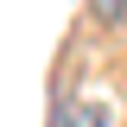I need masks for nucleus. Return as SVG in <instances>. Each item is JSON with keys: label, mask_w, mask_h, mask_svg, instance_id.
Wrapping results in <instances>:
<instances>
[{"label": "nucleus", "mask_w": 127, "mask_h": 127, "mask_svg": "<svg viewBox=\"0 0 127 127\" xmlns=\"http://www.w3.org/2000/svg\"><path fill=\"white\" fill-rule=\"evenodd\" d=\"M89 13H95V19H108V26H114V19H127V0H89Z\"/></svg>", "instance_id": "2"}, {"label": "nucleus", "mask_w": 127, "mask_h": 127, "mask_svg": "<svg viewBox=\"0 0 127 127\" xmlns=\"http://www.w3.org/2000/svg\"><path fill=\"white\" fill-rule=\"evenodd\" d=\"M57 127H108V108H95V102H83V108H64Z\"/></svg>", "instance_id": "1"}]
</instances>
